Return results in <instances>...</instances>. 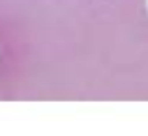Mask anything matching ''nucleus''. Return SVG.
Instances as JSON below:
<instances>
[{"label":"nucleus","mask_w":148,"mask_h":136,"mask_svg":"<svg viewBox=\"0 0 148 136\" xmlns=\"http://www.w3.org/2000/svg\"><path fill=\"white\" fill-rule=\"evenodd\" d=\"M146 10H148V0H146Z\"/></svg>","instance_id":"obj_1"}]
</instances>
